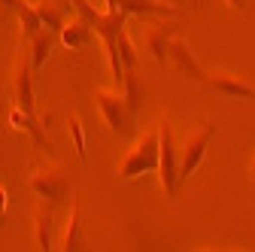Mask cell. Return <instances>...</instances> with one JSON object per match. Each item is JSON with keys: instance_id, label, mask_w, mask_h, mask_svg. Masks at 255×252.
<instances>
[{"instance_id": "cell-21", "label": "cell", "mask_w": 255, "mask_h": 252, "mask_svg": "<svg viewBox=\"0 0 255 252\" xmlns=\"http://www.w3.org/2000/svg\"><path fill=\"white\" fill-rule=\"evenodd\" d=\"M24 3H27V0H0V6H6V9H15V12H18Z\"/></svg>"}, {"instance_id": "cell-20", "label": "cell", "mask_w": 255, "mask_h": 252, "mask_svg": "<svg viewBox=\"0 0 255 252\" xmlns=\"http://www.w3.org/2000/svg\"><path fill=\"white\" fill-rule=\"evenodd\" d=\"M164 3H173V6H195V9H201L204 0H164Z\"/></svg>"}, {"instance_id": "cell-23", "label": "cell", "mask_w": 255, "mask_h": 252, "mask_svg": "<svg viewBox=\"0 0 255 252\" xmlns=\"http://www.w3.org/2000/svg\"><path fill=\"white\" fill-rule=\"evenodd\" d=\"M249 173H252V182H255V161H252V170H249Z\"/></svg>"}, {"instance_id": "cell-5", "label": "cell", "mask_w": 255, "mask_h": 252, "mask_svg": "<svg viewBox=\"0 0 255 252\" xmlns=\"http://www.w3.org/2000/svg\"><path fill=\"white\" fill-rule=\"evenodd\" d=\"M30 192L46 204H64L70 195V182L64 176V170L58 167H43L30 173Z\"/></svg>"}, {"instance_id": "cell-15", "label": "cell", "mask_w": 255, "mask_h": 252, "mask_svg": "<svg viewBox=\"0 0 255 252\" xmlns=\"http://www.w3.org/2000/svg\"><path fill=\"white\" fill-rule=\"evenodd\" d=\"M170 34L164 27H152L149 34H146V46H149V52H152V58H155V64L158 67H164L167 64V58H170Z\"/></svg>"}, {"instance_id": "cell-3", "label": "cell", "mask_w": 255, "mask_h": 252, "mask_svg": "<svg viewBox=\"0 0 255 252\" xmlns=\"http://www.w3.org/2000/svg\"><path fill=\"white\" fill-rule=\"evenodd\" d=\"M158 137H161V152H158V179L167 198H176L179 192V146L173 140V122H158Z\"/></svg>"}, {"instance_id": "cell-9", "label": "cell", "mask_w": 255, "mask_h": 252, "mask_svg": "<svg viewBox=\"0 0 255 252\" xmlns=\"http://www.w3.org/2000/svg\"><path fill=\"white\" fill-rule=\"evenodd\" d=\"M201 88L204 91H216V94H225V98H246V101L255 104V88L249 82L231 76V73H219V70L216 73H207V79H204Z\"/></svg>"}, {"instance_id": "cell-8", "label": "cell", "mask_w": 255, "mask_h": 252, "mask_svg": "<svg viewBox=\"0 0 255 252\" xmlns=\"http://www.w3.org/2000/svg\"><path fill=\"white\" fill-rule=\"evenodd\" d=\"M170 64L176 67L179 76L191 79L195 85H204V79H207V73H210V70L201 67V61H198L195 52H191V46H188L185 40H179V37L170 40Z\"/></svg>"}, {"instance_id": "cell-16", "label": "cell", "mask_w": 255, "mask_h": 252, "mask_svg": "<svg viewBox=\"0 0 255 252\" xmlns=\"http://www.w3.org/2000/svg\"><path fill=\"white\" fill-rule=\"evenodd\" d=\"M18 24H21V43H30V40H34L40 30L46 27L34 3H24V6L18 9Z\"/></svg>"}, {"instance_id": "cell-19", "label": "cell", "mask_w": 255, "mask_h": 252, "mask_svg": "<svg viewBox=\"0 0 255 252\" xmlns=\"http://www.w3.org/2000/svg\"><path fill=\"white\" fill-rule=\"evenodd\" d=\"M6 204H9V195H6V188L0 185V228L6 225Z\"/></svg>"}, {"instance_id": "cell-17", "label": "cell", "mask_w": 255, "mask_h": 252, "mask_svg": "<svg viewBox=\"0 0 255 252\" xmlns=\"http://www.w3.org/2000/svg\"><path fill=\"white\" fill-rule=\"evenodd\" d=\"M119 55H122L125 73H137V67H140V61H137V49H134V43H131V40H128L125 30H119Z\"/></svg>"}, {"instance_id": "cell-4", "label": "cell", "mask_w": 255, "mask_h": 252, "mask_svg": "<svg viewBox=\"0 0 255 252\" xmlns=\"http://www.w3.org/2000/svg\"><path fill=\"white\" fill-rule=\"evenodd\" d=\"M216 137V125H201L195 134H188V140L179 146V185L198 173L201 161L207 158V149Z\"/></svg>"}, {"instance_id": "cell-2", "label": "cell", "mask_w": 255, "mask_h": 252, "mask_svg": "<svg viewBox=\"0 0 255 252\" xmlns=\"http://www.w3.org/2000/svg\"><path fill=\"white\" fill-rule=\"evenodd\" d=\"M94 104H98L104 122L110 125V131L116 137H131L134 134V122H137V113L134 107L128 104L125 91H113V88H98L94 91Z\"/></svg>"}, {"instance_id": "cell-13", "label": "cell", "mask_w": 255, "mask_h": 252, "mask_svg": "<svg viewBox=\"0 0 255 252\" xmlns=\"http://www.w3.org/2000/svg\"><path fill=\"white\" fill-rule=\"evenodd\" d=\"M58 40L67 46V49H73V52H76V49H85V46L94 40V27H91V24H85L82 18H79V21H67V24L61 27Z\"/></svg>"}, {"instance_id": "cell-18", "label": "cell", "mask_w": 255, "mask_h": 252, "mask_svg": "<svg viewBox=\"0 0 255 252\" xmlns=\"http://www.w3.org/2000/svg\"><path fill=\"white\" fill-rule=\"evenodd\" d=\"M67 131H70V140H73V152H76V158L85 161V131H82V122L76 116L67 119Z\"/></svg>"}, {"instance_id": "cell-22", "label": "cell", "mask_w": 255, "mask_h": 252, "mask_svg": "<svg viewBox=\"0 0 255 252\" xmlns=\"http://www.w3.org/2000/svg\"><path fill=\"white\" fill-rule=\"evenodd\" d=\"M228 6H231V9H243V6H246V0H228Z\"/></svg>"}, {"instance_id": "cell-11", "label": "cell", "mask_w": 255, "mask_h": 252, "mask_svg": "<svg viewBox=\"0 0 255 252\" xmlns=\"http://www.w3.org/2000/svg\"><path fill=\"white\" fill-rule=\"evenodd\" d=\"M34 6H37L43 24L49 30H55V34H61V27L67 24V6H70V0H37Z\"/></svg>"}, {"instance_id": "cell-14", "label": "cell", "mask_w": 255, "mask_h": 252, "mask_svg": "<svg viewBox=\"0 0 255 252\" xmlns=\"http://www.w3.org/2000/svg\"><path fill=\"white\" fill-rule=\"evenodd\" d=\"M34 234H37V249H43V252H52V249H55V237H52V210L46 207V201H40V207H37Z\"/></svg>"}, {"instance_id": "cell-7", "label": "cell", "mask_w": 255, "mask_h": 252, "mask_svg": "<svg viewBox=\"0 0 255 252\" xmlns=\"http://www.w3.org/2000/svg\"><path fill=\"white\" fill-rule=\"evenodd\" d=\"M15 107L24 113H37V94H34V64H30V52L21 43V58H18V70H15Z\"/></svg>"}, {"instance_id": "cell-12", "label": "cell", "mask_w": 255, "mask_h": 252, "mask_svg": "<svg viewBox=\"0 0 255 252\" xmlns=\"http://www.w3.org/2000/svg\"><path fill=\"white\" fill-rule=\"evenodd\" d=\"M55 40H58L55 30L43 27V30H40V34L30 40V43H24V46H27V52H30V64H34V73L46 67V61H49V55H52V49H55Z\"/></svg>"}, {"instance_id": "cell-1", "label": "cell", "mask_w": 255, "mask_h": 252, "mask_svg": "<svg viewBox=\"0 0 255 252\" xmlns=\"http://www.w3.org/2000/svg\"><path fill=\"white\" fill-rule=\"evenodd\" d=\"M158 152H161V137H158V128L143 134L134 149L125 155V161L119 164V173L116 179L119 182H131L137 176H146V173H158Z\"/></svg>"}, {"instance_id": "cell-10", "label": "cell", "mask_w": 255, "mask_h": 252, "mask_svg": "<svg viewBox=\"0 0 255 252\" xmlns=\"http://www.w3.org/2000/svg\"><path fill=\"white\" fill-rule=\"evenodd\" d=\"M61 249L64 252L85 249V240H82V207H79L76 195H73V204H70V219H67V228H64V237H61Z\"/></svg>"}, {"instance_id": "cell-6", "label": "cell", "mask_w": 255, "mask_h": 252, "mask_svg": "<svg viewBox=\"0 0 255 252\" xmlns=\"http://www.w3.org/2000/svg\"><path fill=\"white\" fill-rule=\"evenodd\" d=\"M6 122H9V128H12V131L27 134V137H30V143H34L37 149L55 152V146H52V140H49V134H46V122H43L40 116L24 113L21 107H12V110H9V116H6Z\"/></svg>"}]
</instances>
